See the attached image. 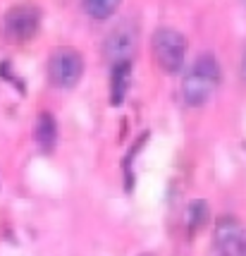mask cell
Here are the masks:
<instances>
[{
    "instance_id": "8992f818",
    "label": "cell",
    "mask_w": 246,
    "mask_h": 256,
    "mask_svg": "<svg viewBox=\"0 0 246 256\" xmlns=\"http://www.w3.org/2000/svg\"><path fill=\"white\" fill-rule=\"evenodd\" d=\"M213 244L218 256H244L246 254V228L235 216H223L215 223Z\"/></svg>"
},
{
    "instance_id": "52a82bcc",
    "label": "cell",
    "mask_w": 246,
    "mask_h": 256,
    "mask_svg": "<svg viewBox=\"0 0 246 256\" xmlns=\"http://www.w3.org/2000/svg\"><path fill=\"white\" fill-rule=\"evenodd\" d=\"M34 142L36 146L43 151V154H50L57 144V122L53 112H41L36 118L34 124Z\"/></svg>"
},
{
    "instance_id": "5b68a950",
    "label": "cell",
    "mask_w": 246,
    "mask_h": 256,
    "mask_svg": "<svg viewBox=\"0 0 246 256\" xmlns=\"http://www.w3.org/2000/svg\"><path fill=\"white\" fill-rule=\"evenodd\" d=\"M139 46V29L134 22L122 20L120 24H115L110 29V34L103 41V56L108 58L110 65L117 62H132V58L136 53Z\"/></svg>"
},
{
    "instance_id": "3957f363",
    "label": "cell",
    "mask_w": 246,
    "mask_h": 256,
    "mask_svg": "<svg viewBox=\"0 0 246 256\" xmlns=\"http://www.w3.org/2000/svg\"><path fill=\"white\" fill-rule=\"evenodd\" d=\"M41 26V12L34 5H14L2 14L0 34L10 44H26L31 41Z\"/></svg>"
},
{
    "instance_id": "ba28073f",
    "label": "cell",
    "mask_w": 246,
    "mask_h": 256,
    "mask_svg": "<svg viewBox=\"0 0 246 256\" xmlns=\"http://www.w3.org/2000/svg\"><path fill=\"white\" fill-rule=\"evenodd\" d=\"M129 79H132V62L110 65V103L112 106H122L124 96L129 91Z\"/></svg>"
},
{
    "instance_id": "7a4b0ae2",
    "label": "cell",
    "mask_w": 246,
    "mask_h": 256,
    "mask_svg": "<svg viewBox=\"0 0 246 256\" xmlns=\"http://www.w3.org/2000/svg\"><path fill=\"white\" fill-rule=\"evenodd\" d=\"M151 48L158 67L168 74H177L187 62V36L172 26H160L151 36Z\"/></svg>"
},
{
    "instance_id": "8fae6325",
    "label": "cell",
    "mask_w": 246,
    "mask_h": 256,
    "mask_svg": "<svg viewBox=\"0 0 246 256\" xmlns=\"http://www.w3.org/2000/svg\"><path fill=\"white\" fill-rule=\"evenodd\" d=\"M242 77L246 79V48H244V56H242Z\"/></svg>"
},
{
    "instance_id": "6da1fadb",
    "label": "cell",
    "mask_w": 246,
    "mask_h": 256,
    "mask_svg": "<svg viewBox=\"0 0 246 256\" xmlns=\"http://www.w3.org/2000/svg\"><path fill=\"white\" fill-rule=\"evenodd\" d=\"M220 86V62L213 53H201L182 79V100L189 108H201Z\"/></svg>"
},
{
    "instance_id": "30bf717a",
    "label": "cell",
    "mask_w": 246,
    "mask_h": 256,
    "mask_svg": "<svg viewBox=\"0 0 246 256\" xmlns=\"http://www.w3.org/2000/svg\"><path fill=\"white\" fill-rule=\"evenodd\" d=\"M120 2L122 0H84V10H86L89 17L103 22V20H110L112 14L117 12Z\"/></svg>"
},
{
    "instance_id": "277c9868",
    "label": "cell",
    "mask_w": 246,
    "mask_h": 256,
    "mask_svg": "<svg viewBox=\"0 0 246 256\" xmlns=\"http://www.w3.org/2000/svg\"><path fill=\"white\" fill-rule=\"evenodd\" d=\"M84 74V58L77 48H55L48 58V79L57 89H74Z\"/></svg>"
},
{
    "instance_id": "9c48e42d",
    "label": "cell",
    "mask_w": 246,
    "mask_h": 256,
    "mask_svg": "<svg viewBox=\"0 0 246 256\" xmlns=\"http://www.w3.org/2000/svg\"><path fill=\"white\" fill-rule=\"evenodd\" d=\"M208 218H211V206L206 201L203 199L189 201V206L184 211V225H187L189 232H199L203 225L208 223Z\"/></svg>"
}]
</instances>
